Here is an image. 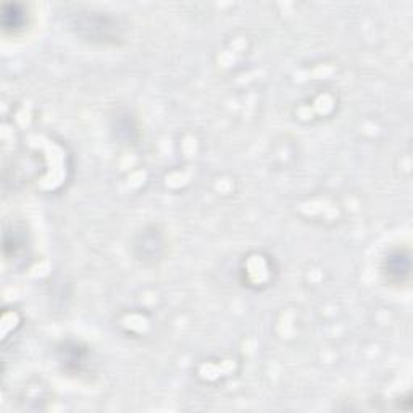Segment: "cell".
Here are the masks:
<instances>
[{"label":"cell","instance_id":"obj_1","mask_svg":"<svg viewBox=\"0 0 413 413\" xmlns=\"http://www.w3.org/2000/svg\"><path fill=\"white\" fill-rule=\"evenodd\" d=\"M383 273L394 285H400L410 275V257L404 250H394L384 260Z\"/></svg>","mask_w":413,"mask_h":413},{"label":"cell","instance_id":"obj_2","mask_svg":"<svg viewBox=\"0 0 413 413\" xmlns=\"http://www.w3.org/2000/svg\"><path fill=\"white\" fill-rule=\"evenodd\" d=\"M28 15L24 14V10L21 5L16 4H7L4 7V18L2 24L5 31H11V33H16L18 29H21L26 23Z\"/></svg>","mask_w":413,"mask_h":413}]
</instances>
